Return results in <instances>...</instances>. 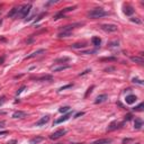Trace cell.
<instances>
[{
  "label": "cell",
  "instance_id": "6da1fadb",
  "mask_svg": "<svg viewBox=\"0 0 144 144\" xmlns=\"http://www.w3.org/2000/svg\"><path fill=\"white\" fill-rule=\"evenodd\" d=\"M108 12L105 11L102 8H94L92 10H90L88 12V17L91 18V19H97V18H101L104 16H107Z\"/></svg>",
  "mask_w": 144,
  "mask_h": 144
},
{
  "label": "cell",
  "instance_id": "7a4b0ae2",
  "mask_svg": "<svg viewBox=\"0 0 144 144\" xmlns=\"http://www.w3.org/2000/svg\"><path fill=\"white\" fill-rule=\"evenodd\" d=\"M32 9V4H25V6H22V8L18 9V12H17V17H20V18H25L27 15L29 14V11H30Z\"/></svg>",
  "mask_w": 144,
  "mask_h": 144
},
{
  "label": "cell",
  "instance_id": "3957f363",
  "mask_svg": "<svg viewBox=\"0 0 144 144\" xmlns=\"http://www.w3.org/2000/svg\"><path fill=\"white\" fill-rule=\"evenodd\" d=\"M100 28L104 32H107V33H114L117 30V26L114 24H102L100 26Z\"/></svg>",
  "mask_w": 144,
  "mask_h": 144
},
{
  "label": "cell",
  "instance_id": "277c9868",
  "mask_svg": "<svg viewBox=\"0 0 144 144\" xmlns=\"http://www.w3.org/2000/svg\"><path fill=\"white\" fill-rule=\"evenodd\" d=\"M65 133H66L65 130H56V132H54L53 134L50 136V138L51 140H58V138H60V137H62Z\"/></svg>",
  "mask_w": 144,
  "mask_h": 144
},
{
  "label": "cell",
  "instance_id": "5b68a950",
  "mask_svg": "<svg viewBox=\"0 0 144 144\" xmlns=\"http://www.w3.org/2000/svg\"><path fill=\"white\" fill-rule=\"evenodd\" d=\"M43 53H45V50H43V48L37 50V51L33 52V53H32V54H29L28 56H26V58H25V60H29V58H35V56L40 55V54H43Z\"/></svg>",
  "mask_w": 144,
  "mask_h": 144
},
{
  "label": "cell",
  "instance_id": "8992f818",
  "mask_svg": "<svg viewBox=\"0 0 144 144\" xmlns=\"http://www.w3.org/2000/svg\"><path fill=\"white\" fill-rule=\"evenodd\" d=\"M71 117V112H68V114H65V115H63L61 118H58V119H56L55 122H54V124H61V123H63V122H66L68 119Z\"/></svg>",
  "mask_w": 144,
  "mask_h": 144
},
{
  "label": "cell",
  "instance_id": "52a82bcc",
  "mask_svg": "<svg viewBox=\"0 0 144 144\" xmlns=\"http://www.w3.org/2000/svg\"><path fill=\"white\" fill-rule=\"evenodd\" d=\"M136 100H137V98H136V96H135V94H128V96H126V98H125L126 104H128V105H132V104H134Z\"/></svg>",
  "mask_w": 144,
  "mask_h": 144
},
{
  "label": "cell",
  "instance_id": "ba28073f",
  "mask_svg": "<svg viewBox=\"0 0 144 144\" xmlns=\"http://www.w3.org/2000/svg\"><path fill=\"white\" fill-rule=\"evenodd\" d=\"M48 120H50V117L48 116H44V117H42L40 120L36 122V126H43V125H45Z\"/></svg>",
  "mask_w": 144,
  "mask_h": 144
},
{
  "label": "cell",
  "instance_id": "9c48e42d",
  "mask_svg": "<svg viewBox=\"0 0 144 144\" xmlns=\"http://www.w3.org/2000/svg\"><path fill=\"white\" fill-rule=\"evenodd\" d=\"M112 143V140L110 138H100V140H97V141L92 142L91 144H110Z\"/></svg>",
  "mask_w": 144,
  "mask_h": 144
},
{
  "label": "cell",
  "instance_id": "30bf717a",
  "mask_svg": "<svg viewBox=\"0 0 144 144\" xmlns=\"http://www.w3.org/2000/svg\"><path fill=\"white\" fill-rule=\"evenodd\" d=\"M25 116H26V112H22V110H17L12 114V118H24Z\"/></svg>",
  "mask_w": 144,
  "mask_h": 144
},
{
  "label": "cell",
  "instance_id": "8fae6325",
  "mask_svg": "<svg viewBox=\"0 0 144 144\" xmlns=\"http://www.w3.org/2000/svg\"><path fill=\"white\" fill-rule=\"evenodd\" d=\"M133 12H134V9H133L132 6H125L124 7V14H125L126 16L133 15Z\"/></svg>",
  "mask_w": 144,
  "mask_h": 144
},
{
  "label": "cell",
  "instance_id": "7c38bea8",
  "mask_svg": "<svg viewBox=\"0 0 144 144\" xmlns=\"http://www.w3.org/2000/svg\"><path fill=\"white\" fill-rule=\"evenodd\" d=\"M91 43L94 46H99V45L101 44V38L99 37V36H94V37L91 38Z\"/></svg>",
  "mask_w": 144,
  "mask_h": 144
},
{
  "label": "cell",
  "instance_id": "4fadbf2b",
  "mask_svg": "<svg viewBox=\"0 0 144 144\" xmlns=\"http://www.w3.org/2000/svg\"><path fill=\"white\" fill-rule=\"evenodd\" d=\"M33 79L36 80V81H46V80H52L53 76H50V74H47V76H40V78H33Z\"/></svg>",
  "mask_w": 144,
  "mask_h": 144
},
{
  "label": "cell",
  "instance_id": "5bb4252c",
  "mask_svg": "<svg viewBox=\"0 0 144 144\" xmlns=\"http://www.w3.org/2000/svg\"><path fill=\"white\" fill-rule=\"evenodd\" d=\"M106 99H107V94H100V96L97 97L94 104H97V105H98V104H101V102H104V101H106Z\"/></svg>",
  "mask_w": 144,
  "mask_h": 144
},
{
  "label": "cell",
  "instance_id": "9a60e30c",
  "mask_svg": "<svg viewBox=\"0 0 144 144\" xmlns=\"http://www.w3.org/2000/svg\"><path fill=\"white\" fill-rule=\"evenodd\" d=\"M143 126V122H142L141 118H136L134 122V128L135 130H140V128Z\"/></svg>",
  "mask_w": 144,
  "mask_h": 144
},
{
  "label": "cell",
  "instance_id": "2e32d148",
  "mask_svg": "<svg viewBox=\"0 0 144 144\" xmlns=\"http://www.w3.org/2000/svg\"><path fill=\"white\" fill-rule=\"evenodd\" d=\"M70 68V65H60V66H58V68H52V71L53 72H58V71H63V70H66V69H69Z\"/></svg>",
  "mask_w": 144,
  "mask_h": 144
},
{
  "label": "cell",
  "instance_id": "e0dca14e",
  "mask_svg": "<svg viewBox=\"0 0 144 144\" xmlns=\"http://www.w3.org/2000/svg\"><path fill=\"white\" fill-rule=\"evenodd\" d=\"M43 140H44V137L37 136V137H34V138H32L30 141H29V143H30V144H38L40 142H42Z\"/></svg>",
  "mask_w": 144,
  "mask_h": 144
},
{
  "label": "cell",
  "instance_id": "ac0fdd59",
  "mask_svg": "<svg viewBox=\"0 0 144 144\" xmlns=\"http://www.w3.org/2000/svg\"><path fill=\"white\" fill-rule=\"evenodd\" d=\"M70 61V58H68V56H64V58H56L54 62L55 63H65V62H69Z\"/></svg>",
  "mask_w": 144,
  "mask_h": 144
},
{
  "label": "cell",
  "instance_id": "d6986e66",
  "mask_svg": "<svg viewBox=\"0 0 144 144\" xmlns=\"http://www.w3.org/2000/svg\"><path fill=\"white\" fill-rule=\"evenodd\" d=\"M86 46H87L86 43H76V44H72L73 48H84Z\"/></svg>",
  "mask_w": 144,
  "mask_h": 144
},
{
  "label": "cell",
  "instance_id": "ffe728a7",
  "mask_svg": "<svg viewBox=\"0 0 144 144\" xmlns=\"http://www.w3.org/2000/svg\"><path fill=\"white\" fill-rule=\"evenodd\" d=\"M116 128H117V122H112V123L108 126L107 130H108V132H110V130H116Z\"/></svg>",
  "mask_w": 144,
  "mask_h": 144
},
{
  "label": "cell",
  "instance_id": "44dd1931",
  "mask_svg": "<svg viewBox=\"0 0 144 144\" xmlns=\"http://www.w3.org/2000/svg\"><path fill=\"white\" fill-rule=\"evenodd\" d=\"M130 60H132L133 62H135V63H140V64H141V63H143V58H137V56H132V58H130Z\"/></svg>",
  "mask_w": 144,
  "mask_h": 144
},
{
  "label": "cell",
  "instance_id": "7402d4cb",
  "mask_svg": "<svg viewBox=\"0 0 144 144\" xmlns=\"http://www.w3.org/2000/svg\"><path fill=\"white\" fill-rule=\"evenodd\" d=\"M17 12H18V8H12L8 12V17H14L15 15H17Z\"/></svg>",
  "mask_w": 144,
  "mask_h": 144
},
{
  "label": "cell",
  "instance_id": "603a6c76",
  "mask_svg": "<svg viewBox=\"0 0 144 144\" xmlns=\"http://www.w3.org/2000/svg\"><path fill=\"white\" fill-rule=\"evenodd\" d=\"M143 107H144V104H140L138 106H136V107H134L133 109L135 110V112H143Z\"/></svg>",
  "mask_w": 144,
  "mask_h": 144
},
{
  "label": "cell",
  "instance_id": "cb8c5ba5",
  "mask_svg": "<svg viewBox=\"0 0 144 144\" xmlns=\"http://www.w3.org/2000/svg\"><path fill=\"white\" fill-rule=\"evenodd\" d=\"M69 110H70L69 106H64V107H61L60 109H58V112H69Z\"/></svg>",
  "mask_w": 144,
  "mask_h": 144
},
{
  "label": "cell",
  "instance_id": "d4e9b609",
  "mask_svg": "<svg viewBox=\"0 0 144 144\" xmlns=\"http://www.w3.org/2000/svg\"><path fill=\"white\" fill-rule=\"evenodd\" d=\"M132 81L134 83H138V84H143V80H141V79H138V78H133L132 79Z\"/></svg>",
  "mask_w": 144,
  "mask_h": 144
},
{
  "label": "cell",
  "instance_id": "484cf974",
  "mask_svg": "<svg viewBox=\"0 0 144 144\" xmlns=\"http://www.w3.org/2000/svg\"><path fill=\"white\" fill-rule=\"evenodd\" d=\"M100 61H116V58H101Z\"/></svg>",
  "mask_w": 144,
  "mask_h": 144
},
{
  "label": "cell",
  "instance_id": "4316f807",
  "mask_svg": "<svg viewBox=\"0 0 144 144\" xmlns=\"http://www.w3.org/2000/svg\"><path fill=\"white\" fill-rule=\"evenodd\" d=\"M71 87H72V84H66V86H64V87L60 88V89H58V91H62V90H64V89H68V88H71Z\"/></svg>",
  "mask_w": 144,
  "mask_h": 144
},
{
  "label": "cell",
  "instance_id": "83f0119b",
  "mask_svg": "<svg viewBox=\"0 0 144 144\" xmlns=\"http://www.w3.org/2000/svg\"><path fill=\"white\" fill-rule=\"evenodd\" d=\"M82 54H91V53H96V50H94V51H83L81 52Z\"/></svg>",
  "mask_w": 144,
  "mask_h": 144
},
{
  "label": "cell",
  "instance_id": "f1b7e54d",
  "mask_svg": "<svg viewBox=\"0 0 144 144\" xmlns=\"http://www.w3.org/2000/svg\"><path fill=\"white\" fill-rule=\"evenodd\" d=\"M82 115H84V112H76V115H74V118H78V117L82 116Z\"/></svg>",
  "mask_w": 144,
  "mask_h": 144
},
{
  "label": "cell",
  "instance_id": "f546056e",
  "mask_svg": "<svg viewBox=\"0 0 144 144\" xmlns=\"http://www.w3.org/2000/svg\"><path fill=\"white\" fill-rule=\"evenodd\" d=\"M92 89H94V86H92V87H90V88H89V89H88V91H87V94H84V97H88V94H90V92H91V91H92Z\"/></svg>",
  "mask_w": 144,
  "mask_h": 144
},
{
  "label": "cell",
  "instance_id": "4dcf8cb0",
  "mask_svg": "<svg viewBox=\"0 0 144 144\" xmlns=\"http://www.w3.org/2000/svg\"><path fill=\"white\" fill-rule=\"evenodd\" d=\"M24 90H25V86H22V87L20 88V89H19V90H18V91H17V96H18V94H22V92L24 91Z\"/></svg>",
  "mask_w": 144,
  "mask_h": 144
},
{
  "label": "cell",
  "instance_id": "1f68e13d",
  "mask_svg": "<svg viewBox=\"0 0 144 144\" xmlns=\"http://www.w3.org/2000/svg\"><path fill=\"white\" fill-rule=\"evenodd\" d=\"M4 101H6V97H1V98H0V106H1L2 105V104H4Z\"/></svg>",
  "mask_w": 144,
  "mask_h": 144
},
{
  "label": "cell",
  "instance_id": "d6a6232c",
  "mask_svg": "<svg viewBox=\"0 0 144 144\" xmlns=\"http://www.w3.org/2000/svg\"><path fill=\"white\" fill-rule=\"evenodd\" d=\"M132 22H137V24H141V20L140 19H137V18H132Z\"/></svg>",
  "mask_w": 144,
  "mask_h": 144
},
{
  "label": "cell",
  "instance_id": "836d02e7",
  "mask_svg": "<svg viewBox=\"0 0 144 144\" xmlns=\"http://www.w3.org/2000/svg\"><path fill=\"white\" fill-rule=\"evenodd\" d=\"M89 72H91V70H86L84 72H82V73H80V76H84V74L89 73Z\"/></svg>",
  "mask_w": 144,
  "mask_h": 144
},
{
  "label": "cell",
  "instance_id": "e575fe53",
  "mask_svg": "<svg viewBox=\"0 0 144 144\" xmlns=\"http://www.w3.org/2000/svg\"><path fill=\"white\" fill-rule=\"evenodd\" d=\"M6 134H8V130H1L0 132V135H6Z\"/></svg>",
  "mask_w": 144,
  "mask_h": 144
},
{
  "label": "cell",
  "instance_id": "d590c367",
  "mask_svg": "<svg viewBox=\"0 0 144 144\" xmlns=\"http://www.w3.org/2000/svg\"><path fill=\"white\" fill-rule=\"evenodd\" d=\"M130 118H132V115H130V114H128V115H127V116H126V117H125V119H126V120H130Z\"/></svg>",
  "mask_w": 144,
  "mask_h": 144
},
{
  "label": "cell",
  "instance_id": "8d00e7d4",
  "mask_svg": "<svg viewBox=\"0 0 144 144\" xmlns=\"http://www.w3.org/2000/svg\"><path fill=\"white\" fill-rule=\"evenodd\" d=\"M8 144H17V141H16V140H12V141L8 142Z\"/></svg>",
  "mask_w": 144,
  "mask_h": 144
},
{
  "label": "cell",
  "instance_id": "74e56055",
  "mask_svg": "<svg viewBox=\"0 0 144 144\" xmlns=\"http://www.w3.org/2000/svg\"><path fill=\"white\" fill-rule=\"evenodd\" d=\"M4 124H6V123H4V120H1V122H0V128H2V127H4Z\"/></svg>",
  "mask_w": 144,
  "mask_h": 144
},
{
  "label": "cell",
  "instance_id": "f35d334b",
  "mask_svg": "<svg viewBox=\"0 0 144 144\" xmlns=\"http://www.w3.org/2000/svg\"><path fill=\"white\" fill-rule=\"evenodd\" d=\"M73 144H84V143H73Z\"/></svg>",
  "mask_w": 144,
  "mask_h": 144
},
{
  "label": "cell",
  "instance_id": "ab89813d",
  "mask_svg": "<svg viewBox=\"0 0 144 144\" xmlns=\"http://www.w3.org/2000/svg\"><path fill=\"white\" fill-rule=\"evenodd\" d=\"M135 144H140V143H135Z\"/></svg>",
  "mask_w": 144,
  "mask_h": 144
}]
</instances>
